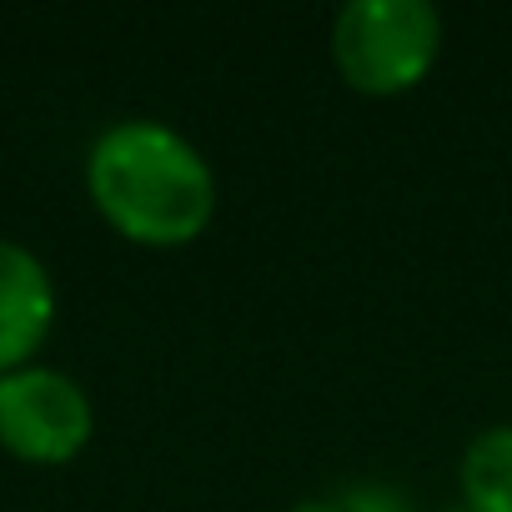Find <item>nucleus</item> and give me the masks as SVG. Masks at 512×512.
<instances>
[{"label": "nucleus", "mask_w": 512, "mask_h": 512, "mask_svg": "<svg viewBox=\"0 0 512 512\" xmlns=\"http://www.w3.org/2000/svg\"><path fill=\"white\" fill-rule=\"evenodd\" d=\"M101 216L146 246L191 241L216 211V176L206 156L166 121L131 116L96 136L86 161Z\"/></svg>", "instance_id": "f257e3e1"}, {"label": "nucleus", "mask_w": 512, "mask_h": 512, "mask_svg": "<svg viewBox=\"0 0 512 512\" xmlns=\"http://www.w3.org/2000/svg\"><path fill=\"white\" fill-rule=\"evenodd\" d=\"M442 46L432 0H347L332 21V56L347 86L367 96L407 91L427 76Z\"/></svg>", "instance_id": "f03ea898"}, {"label": "nucleus", "mask_w": 512, "mask_h": 512, "mask_svg": "<svg viewBox=\"0 0 512 512\" xmlns=\"http://www.w3.org/2000/svg\"><path fill=\"white\" fill-rule=\"evenodd\" d=\"M91 437L81 382L56 367H16L0 377V442L26 462H66Z\"/></svg>", "instance_id": "7ed1b4c3"}, {"label": "nucleus", "mask_w": 512, "mask_h": 512, "mask_svg": "<svg viewBox=\"0 0 512 512\" xmlns=\"http://www.w3.org/2000/svg\"><path fill=\"white\" fill-rule=\"evenodd\" d=\"M56 317V287L41 256L21 241H0V377L26 367Z\"/></svg>", "instance_id": "20e7f679"}, {"label": "nucleus", "mask_w": 512, "mask_h": 512, "mask_svg": "<svg viewBox=\"0 0 512 512\" xmlns=\"http://www.w3.org/2000/svg\"><path fill=\"white\" fill-rule=\"evenodd\" d=\"M462 497L472 512H512V422L482 427L462 452Z\"/></svg>", "instance_id": "39448f33"}, {"label": "nucleus", "mask_w": 512, "mask_h": 512, "mask_svg": "<svg viewBox=\"0 0 512 512\" xmlns=\"http://www.w3.org/2000/svg\"><path fill=\"white\" fill-rule=\"evenodd\" d=\"M292 512H347V502H337V497H307V502H297Z\"/></svg>", "instance_id": "423d86ee"}]
</instances>
